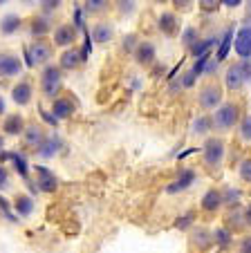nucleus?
Wrapping results in <instances>:
<instances>
[{
    "mask_svg": "<svg viewBox=\"0 0 251 253\" xmlns=\"http://www.w3.org/2000/svg\"><path fill=\"white\" fill-rule=\"evenodd\" d=\"M5 112H7V103H5V99L0 96V117H5Z\"/></svg>",
    "mask_w": 251,
    "mask_h": 253,
    "instance_id": "51",
    "label": "nucleus"
},
{
    "mask_svg": "<svg viewBox=\"0 0 251 253\" xmlns=\"http://www.w3.org/2000/svg\"><path fill=\"white\" fill-rule=\"evenodd\" d=\"M220 2H222L224 7H231V9H236V7H240L245 0H220Z\"/></svg>",
    "mask_w": 251,
    "mask_h": 253,
    "instance_id": "49",
    "label": "nucleus"
},
{
    "mask_svg": "<svg viewBox=\"0 0 251 253\" xmlns=\"http://www.w3.org/2000/svg\"><path fill=\"white\" fill-rule=\"evenodd\" d=\"M5 2H7V0H0V5H5Z\"/></svg>",
    "mask_w": 251,
    "mask_h": 253,
    "instance_id": "55",
    "label": "nucleus"
},
{
    "mask_svg": "<svg viewBox=\"0 0 251 253\" xmlns=\"http://www.w3.org/2000/svg\"><path fill=\"white\" fill-rule=\"evenodd\" d=\"M222 96H224L222 87H220L218 83H206V85H202V90H200V94H198V103L202 110L213 112L215 108H220V105L224 103Z\"/></svg>",
    "mask_w": 251,
    "mask_h": 253,
    "instance_id": "5",
    "label": "nucleus"
},
{
    "mask_svg": "<svg viewBox=\"0 0 251 253\" xmlns=\"http://www.w3.org/2000/svg\"><path fill=\"white\" fill-rule=\"evenodd\" d=\"M238 177L245 184H251V157L240 159V164H238Z\"/></svg>",
    "mask_w": 251,
    "mask_h": 253,
    "instance_id": "36",
    "label": "nucleus"
},
{
    "mask_svg": "<svg viewBox=\"0 0 251 253\" xmlns=\"http://www.w3.org/2000/svg\"><path fill=\"white\" fill-rule=\"evenodd\" d=\"M25 2H34V0H25Z\"/></svg>",
    "mask_w": 251,
    "mask_h": 253,
    "instance_id": "56",
    "label": "nucleus"
},
{
    "mask_svg": "<svg viewBox=\"0 0 251 253\" xmlns=\"http://www.w3.org/2000/svg\"><path fill=\"white\" fill-rule=\"evenodd\" d=\"M135 41H137V36H135V34H128V36L123 39V49H126V52H135L139 45V43H135Z\"/></svg>",
    "mask_w": 251,
    "mask_h": 253,
    "instance_id": "46",
    "label": "nucleus"
},
{
    "mask_svg": "<svg viewBox=\"0 0 251 253\" xmlns=\"http://www.w3.org/2000/svg\"><path fill=\"white\" fill-rule=\"evenodd\" d=\"M11 186V172L5 164H0V191H7Z\"/></svg>",
    "mask_w": 251,
    "mask_h": 253,
    "instance_id": "40",
    "label": "nucleus"
},
{
    "mask_svg": "<svg viewBox=\"0 0 251 253\" xmlns=\"http://www.w3.org/2000/svg\"><path fill=\"white\" fill-rule=\"evenodd\" d=\"M171 2H173V7H175V9H180V11L191 9V5H193V0H171Z\"/></svg>",
    "mask_w": 251,
    "mask_h": 253,
    "instance_id": "48",
    "label": "nucleus"
},
{
    "mask_svg": "<svg viewBox=\"0 0 251 253\" xmlns=\"http://www.w3.org/2000/svg\"><path fill=\"white\" fill-rule=\"evenodd\" d=\"M20 139H23V148L38 150L43 146L45 139H48V134H45V130L41 124H27L23 130V134H20Z\"/></svg>",
    "mask_w": 251,
    "mask_h": 253,
    "instance_id": "7",
    "label": "nucleus"
},
{
    "mask_svg": "<svg viewBox=\"0 0 251 253\" xmlns=\"http://www.w3.org/2000/svg\"><path fill=\"white\" fill-rule=\"evenodd\" d=\"M157 27H159L161 34L166 36H175L180 32V18H177L173 11H161L159 20H157Z\"/></svg>",
    "mask_w": 251,
    "mask_h": 253,
    "instance_id": "19",
    "label": "nucleus"
},
{
    "mask_svg": "<svg viewBox=\"0 0 251 253\" xmlns=\"http://www.w3.org/2000/svg\"><path fill=\"white\" fill-rule=\"evenodd\" d=\"M218 43V39H204V41H198V43L191 47V54H193L195 58H200V56H206L208 54V49L213 47V45Z\"/></svg>",
    "mask_w": 251,
    "mask_h": 253,
    "instance_id": "32",
    "label": "nucleus"
},
{
    "mask_svg": "<svg viewBox=\"0 0 251 253\" xmlns=\"http://www.w3.org/2000/svg\"><path fill=\"white\" fill-rule=\"evenodd\" d=\"M117 9L121 16H130L135 11V0H117Z\"/></svg>",
    "mask_w": 251,
    "mask_h": 253,
    "instance_id": "41",
    "label": "nucleus"
},
{
    "mask_svg": "<svg viewBox=\"0 0 251 253\" xmlns=\"http://www.w3.org/2000/svg\"><path fill=\"white\" fill-rule=\"evenodd\" d=\"M54 54V45L50 41L38 39L34 41L29 47H25V58H27V67H36V65H48L50 58Z\"/></svg>",
    "mask_w": 251,
    "mask_h": 253,
    "instance_id": "4",
    "label": "nucleus"
},
{
    "mask_svg": "<svg viewBox=\"0 0 251 253\" xmlns=\"http://www.w3.org/2000/svg\"><path fill=\"white\" fill-rule=\"evenodd\" d=\"M233 49L242 61H249L251 58V25L238 29V34L233 36Z\"/></svg>",
    "mask_w": 251,
    "mask_h": 253,
    "instance_id": "9",
    "label": "nucleus"
},
{
    "mask_svg": "<svg viewBox=\"0 0 251 253\" xmlns=\"http://www.w3.org/2000/svg\"><path fill=\"white\" fill-rule=\"evenodd\" d=\"M7 162H11V166H14V170L18 172V177L27 182V179H29V164H27V157H25V153L9 150V159H7Z\"/></svg>",
    "mask_w": 251,
    "mask_h": 253,
    "instance_id": "20",
    "label": "nucleus"
},
{
    "mask_svg": "<svg viewBox=\"0 0 251 253\" xmlns=\"http://www.w3.org/2000/svg\"><path fill=\"white\" fill-rule=\"evenodd\" d=\"M11 209H14V213L18 217H29L34 213V209H36V202H34V197L29 193H18L11 200Z\"/></svg>",
    "mask_w": 251,
    "mask_h": 253,
    "instance_id": "16",
    "label": "nucleus"
},
{
    "mask_svg": "<svg viewBox=\"0 0 251 253\" xmlns=\"http://www.w3.org/2000/svg\"><path fill=\"white\" fill-rule=\"evenodd\" d=\"M34 168V184H36L38 193H56L58 191V177L54 175L52 168L48 166H41V164H36Z\"/></svg>",
    "mask_w": 251,
    "mask_h": 253,
    "instance_id": "6",
    "label": "nucleus"
},
{
    "mask_svg": "<svg viewBox=\"0 0 251 253\" xmlns=\"http://www.w3.org/2000/svg\"><path fill=\"white\" fill-rule=\"evenodd\" d=\"M249 16H251V0H249Z\"/></svg>",
    "mask_w": 251,
    "mask_h": 253,
    "instance_id": "54",
    "label": "nucleus"
},
{
    "mask_svg": "<svg viewBox=\"0 0 251 253\" xmlns=\"http://www.w3.org/2000/svg\"><path fill=\"white\" fill-rule=\"evenodd\" d=\"M238 132H240V139L245 143H251V115H245L238 124Z\"/></svg>",
    "mask_w": 251,
    "mask_h": 253,
    "instance_id": "34",
    "label": "nucleus"
},
{
    "mask_svg": "<svg viewBox=\"0 0 251 253\" xmlns=\"http://www.w3.org/2000/svg\"><path fill=\"white\" fill-rule=\"evenodd\" d=\"M2 150H5V134L0 132V153H2Z\"/></svg>",
    "mask_w": 251,
    "mask_h": 253,
    "instance_id": "52",
    "label": "nucleus"
},
{
    "mask_svg": "<svg viewBox=\"0 0 251 253\" xmlns=\"http://www.w3.org/2000/svg\"><path fill=\"white\" fill-rule=\"evenodd\" d=\"M135 61L139 63V65H144V67H151L152 63H155V58H157V49H155V45L151 43V41H139V45H137V49H135Z\"/></svg>",
    "mask_w": 251,
    "mask_h": 253,
    "instance_id": "17",
    "label": "nucleus"
},
{
    "mask_svg": "<svg viewBox=\"0 0 251 253\" xmlns=\"http://www.w3.org/2000/svg\"><path fill=\"white\" fill-rule=\"evenodd\" d=\"M242 213H245V224L251 226V202L245 206V209H242Z\"/></svg>",
    "mask_w": 251,
    "mask_h": 253,
    "instance_id": "50",
    "label": "nucleus"
},
{
    "mask_svg": "<svg viewBox=\"0 0 251 253\" xmlns=\"http://www.w3.org/2000/svg\"><path fill=\"white\" fill-rule=\"evenodd\" d=\"M222 206H224V200H222V191L220 188H208L202 195V200H200V209L204 213H218Z\"/></svg>",
    "mask_w": 251,
    "mask_h": 253,
    "instance_id": "13",
    "label": "nucleus"
},
{
    "mask_svg": "<svg viewBox=\"0 0 251 253\" xmlns=\"http://www.w3.org/2000/svg\"><path fill=\"white\" fill-rule=\"evenodd\" d=\"M195 179H198V172H195L193 168H182V170L177 172L175 179L166 186V193H168V195H177V193L189 191V188L195 184Z\"/></svg>",
    "mask_w": 251,
    "mask_h": 253,
    "instance_id": "8",
    "label": "nucleus"
},
{
    "mask_svg": "<svg viewBox=\"0 0 251 253\" xmlns=\"http://www.w3.org/2000/svg\"><path fill=\"white\" fill-rule=\"evenodd\" d=\"M227 157V143L220 137H206L202 146V162L208 170H218Z\"/></svg>",
    "mask_w": 251,
    "mask_h": 253,
    "instance_id": "2",
    "label": "nucleus"
},
{
    "mask_svg": "<svg viewBox=\"0 0 251 253\" xmlns=\"http://www.w3.org/2000/svg\"><path fill=\"white\" fill-rule=\"evenodd\" d=\"M193 134H200V137H206L211 130H213V124H211V117H206V115H202V117H198V119L193 121Z\"/></svg>",
    "mask_w": 251,
    "mask_h": 253,
    "instance_id": "30",
    "label": "nucleus"
},
{
    "mask_svg": "<svg viewBox=\"0 0 251 253\" xmlns=\"http://www.w3.org/2000/svg\"><path fill=\"white\" fill-rule=\"evenodd\" d=\"M182 43H184L186 47H193V45L198 43V29H195V27H186L184 34H182Z\"/></svg>",
    "mask_w": 251,
    "mask_h": 253,
    "instance_id": "39",
    "label": "nucleus"
},
{
    "mask_svg": "<svg viewBox=\"0 0 251 253\" xmlns=\"http://www.w3.org/2000/svg\"><path fill=\"white\" fill-rule=\"evenodd\" d=\"M61 87H63V74H61V67L58 65H45L43 74H41V94L45 99H56L61 94Z\"/></svg>",
    "mask_w": 251,
    "mask_h": 253,
    "instance_id": "3",
    "label": "nucleus"
},
{
    "mask_svg": "<svg viewBox=\"0 0 251 253\" xmlns=\"http://www.w3.org/2000/svg\"><path fill=\"white\" fill-rule=\"evenodd\" d=\"M224 85H227L229 90H240V87L245 85V77H242L240 63H233V65L227 70V77H224Z\"/></svg>",
    "mask_w": 251,
    "mask_h": 253,
    "instance_id": "22",
    "label": "nucleus"
},
{
    "mask_svg": "<svg viewBox=\"0 0 251 253\" xmlns=\"http://www.w3.org/2000/svg\"><path fill=\"white\" fill-rule=\"evenodd\" d=\"M38 115H41V119H43L48 126H52V128H56V126H58V119L52 115V110H45L43 105L38 108Z\"/></svg>",
    "mask_w": 251,
    "mask_h": 253,
    "instance_id": "42",
    "label": "nucleus"
},
{
    "mask_svg": "<svg viewBox=\"0 0 251 253\" xmlns=\"http://www.w3.org/2000/svg\"><path fill=\"white\" fill-rule=\"evenodd\" d=\"M227 226L229 231H242V229H247V224H245V213H242V209L240 206H236V209H231L229 211V215H227Z\"/></svg>",
    "mask_w": 251,
    "mask_h": 253,
    "instance_id": "25",
    "label": "nucleus"
},
{
    "mask_svg": "<svg viewBox=\"0 0 251 253\" xmlns=\"http://www.w3.org/2000/svg\"><path fill=\"white\" fill-rule=\"evenodd\" d=\"M213 233V244L220 249V251H227L233 244V231H229L227 226H218V229L211 231Z\"/></svg>",
    "mask_w": 251,
    "mask_h": 253,
    "instance_id": "23",
    "label": "nucleus"
},
{
    "mask_svg": "<svg viewBox=\"0 0 251 253\" xmlns=\"http://www.w3.org/2000/svg\"><path fill=\"white\" fill-rule=\"evenodd\" d=\"M61 5H63V0H41V9H43L45 14H52V11H56Z\"/></svg>",
    "mask_w": 251,
    "mask_h": 253,
    "instance_id": "43",
    "label": "nucleus"
},
{
    "mask_svg": "<svg viewBox=\"0 0 251 253\" xmlns=\"http://www.w3.org/2000/svg\"><path fill=\"white\" fill-rule=\"evenodd\" d=\"M0 213L5 215L9 222H18V215H16L14 209H11V202L7 200V197H2V195H0Z\"/></svg>",
    "mask_w": 251,
    "mask_h": 253,
    "instance_id": "37",
    "label": "nucleus"
},
{
    "mask_svg": "<svg viewBox=\"0 0 251 253\" xmlns=\"http://www.w3.org/2000/svg\"><path fill=\"white\" fill-rule=\"evenodd\" d=\"M242 115H240V105L236 101H224L220 108H215L213 115H211V124L213 130L218 132H231L233 128H238Z\"/></svg>",
    "mask_w": 251,
    "mask_h": 253,
    "instance_id": "1",
    "label": "nucleus"
},
{
    "mask_svg": "<svg viewBox=\"0 0 251 253\" xmlns=\"http://www.w3.org/2000/svg\"><path fill=\"white\" fill-rule=\"evenodd\" d=\"M180 81H182V87H193L195 81H198V77L193 74V70H189V72H184V74H182Z\"/></svg>",
    "mask_w": 251,
    "mask_h": 253,
    "instance_id": "44",
    "label": "nucleus"
},
{
    "mask_svg": "<svg viewBox=\"0 0 251 253\" xmlns=\"http://www.w3.org/2000/svg\"><path fill=\"white\" fill-rule=\"evenodd\" d=\"M231 47H233V27H229L227 32H224V36L220 39V47H218V52H215V61H224V58L229 56V52H231Z\"/></svg>",
    "mask_w": 251,
    "mask_h": 253,
    "instance_id": "26",
    "label": "nucleus"
},
{
    "mask_svg": "<svg viewBox=\"0 0 251 253\" xmlns=\"http://www.w3.org/2000/svg\"><path fill=\"white\" fill-rule=\"evenodd\" d=\"M152 2H166V0H152Z\"/></svg>",
    "mask_w": 251,
    "mask_h": 253,
    "instance_id": "53",
    "label": "nucleus"
},
{
    "mask_svg": "<svg viewBox=\"0 0 251 253\" xmlns=\"http://www.w3.org/2000/svg\"><path fill=\"white\" fill-rule=\"evenodd\" d=\"M238 253H251V235H242L238 242Z\"/></svg>",
    "mask_w": 251,
    "mask_h": 253,
    "instance_id": "45",
    "label": "nucleus"
},
{
    "mask_svg": "<svg viewBox=\"0 0 251 253\" xmlns=\"http://www.w3.org/2000/svg\"><path fill=\"white\" fill-rule=\"evenodd\" d=\"M191 247L195 251H206V249L213 247V233L204 226H193L191 229Z\"/></svg>",
    "mask_w": 251,
    "mask_h": 253,
    "instance_id": "14",
    "label": "nucleus"
},
{
    "mask_svg": "<svg viewBox=\"0 0 251 253\" xmlns=\"http://www.w3.org/2000/svg\"><path fill=\"white\" fill-rule=\"evenodd\" d=\"M240 70H242V77H245V83L251 81V58L249 61H240Z\"/></svg>",
    "mask_w": 251,
    "mask_h": 253,
    "instance_id": "47",
    "label": "nucleus"
},
{
    "mask_svg": "<svg viewBox=\"0 0 251 253\" xmlns=\"http://www.w3.org/2000/svg\"><path fill=\"white\" fill-rule=\"evenodd\" d=\"M20 23H23V18H20L18 14H7L5 18L0 20V32L9 36V34L18 32V29H20Z\"/></svg>",
    "mask_w": 251,
    "mask_h": 253,
    "instance_id": "27",
    "label": "nucleus"
},
{
    "mask_svg": "<svg viewBox=\"0 0 251 253\" xmlns=\"http://www.w3.org/2000/svg\"><path fill=\"white\" fill-rule=\"evenodd\" d=\"M81 63H83V58H81V49H65V52L61 54V61H58V67L61 70H74V67H79Z\"/></svg>",
    "mask_w": 251,
    "mask_h": 253,
    "instance_id": "24",
    "label": "nucleus"
},
{
    "mask_svg": "<svg viewBox=\"0 0 251 253\" xmlns=\"http://www.w3.org/2000/svg\"><path fill=\"white\" fill-rule=\"evenodd\" d=\"M198 5H200V9H202L204 14H215L222 2H220V0H198Z\"/></svg>",
    "mask_w": 251,
    "mask_h": 253,
    "instance_id": "38",
    "label": "nucleus"
},
{
    "mask_svg": "<svg viewBox=\"0 0 251 253\" xmlns=\"http://www.w3.org/2000/svg\"><path fill=\"white\" fill-rule=\"evenodd\" d=\"M50 110H52V115L56 117L58 121H65L76 112V103L70 96H56V99L52 101V108H50Z\"/></svg>",
    "mask_w": 251,
    "mask_h": 253,
    "instance_id": "12",
    "label": "nucleus"
},
{
    "mask_svg": "<svg viewBox=\"0 0 251 253\" xmlns=\"http://www.w3.org/2000/svg\"><path fill=\"white\" fill-rule=\"evenodd\" d=\"M20 72H23V61L16 54H9V52L0 54V79L18 77Z\"/></svg>",
    "mask_w": 251,
    "mask_h": 253,
    "instance_id": "10",
    "label": "nucleus"
},
{
    "mask_svg": "<svg viewBox=\"0 0 251 253\" xmlns=\"http://www.w3.org/2000/svg\"><path fill=\"white\" fill-rule=\"evenodd\" d=\"M222 200L227 206H231V209H236V206H240V200H242V191L240 188H233V186H227L222 191Z\"/></svg>",
    "mask_w": 251,
    "mask_h": 253,
    "instance_id": "31",
    "label": "nucleus"
},
{
    "mask_svg": "<svg viewBox=\"0 0 251 253\" xmlns=\"http://www.w3.org/2000/svg\"><path fill=\"white\" fill-rule=\"evenodd\" d=\"M193 224H195V213L193 211H186L184 215H180V217L175 220V229H180V231L193 229Z\"/></svg>",
    "mask_w": 251,
    "mask_h": 253,
    "instance_id": "35",
    "label": "nucleus"
},
{
    "mask_svg": "<svg viewBox=\"0 0 251 253\" xmlns=\"http://www.w3.org/2000/svg\"><path fill=\"white\" fill-rule=\"evenodd\" d=\"M50 29H52V20H50L48 16H36V18L32 20V34L38 36V39H43Z\"/></svg>",
    "mask_w": 251,
    "mask_h": 253,
    "instance_id": "28",
    "label": "nucleus"
},
{
    "mask_svg": "<svg viewBox=\"0 0 251 253\" xmlns=\"http://www.w3.org/2000/svg\"><path fill=\"white\" fill-rule=\"evenodd\" d=\"M76 34H79V29H76L74 25H58V27L54 29V45H58V47H70V45H74Z\"/></svg>",
    "mask_w": 251,
    "mask_h": 253,
    "instance_id": "18",
    "label": "nucleus"
},
{
    "mask_svg": "<svg viewBox=\"0 0 251 253\" xmlns=\"http://www.w3.org/2000/svg\"><path fill=\"white\" fill-rule=\"evenodd\" d=\"M110 2L112 0H86V5H83V9L88 11V14H103V11H108Z\"/></svg>",
    "mask_w": 251,
    "mask_h": 253,
    "instance_id": "33",
    "label": "nucleus"
},
{
    "mask_svg": "<svg viewBox=\"0 0 251 253\" xmlns=\"http://www.w3.org/2000/svg\"><path fill=\"white\" fill-rule=\"evenodd\" d=\"M25 126H27V121H25V117L20 115V112L5 115V119H2V134H5V137H20Z\"/></svg>",
    "mask_w": 251,
    "mask_h": 253,
    "instance_id": "11",
    "label": "nucleus"
},
{
    "mask_svg": "<svg viewBox=\"0 0 251 253\" xmlns=\"http://www.w3.org/2000/svg\"><path fill=\"white\" fill-rule=\"evenodd\" d=\"M11 99H14V103L18 105V108H25V105L32 103L34 99V87L29 81H18L14 87H11Z\"/></svg>",
    "mask_w": 251,
    "mask_h": 253,
    "instance_id": "15",
    "label": "nucleus"
},
{
    "mask_svg": "<svg viewBox=\"0 0 251 253\" xmlns=\"http://www.w3.org/2000/svg\"><path fill=\"white\" fill-rule=\"evenodd\" d=\"M110 39H112V25L110 23H97L95 32H92V41H97V43H108Z\"/></svg>",
    "mask_w": 251,
    "mask_h": 253,
    "instance_id": "29",
    "label": "nucleus"
},
{
    "mask_svg": "<svg viewBox=\"0 0 251 253\" xmlns=\"http://www.w3.org/2000/svg\"><path fill=\"white\" fill-rule=\"evenodd\" d=\"M61 148H63V141H61V137H56V134H52V137H48L43 141V146L36 150L38 153V157H43V159H50V157H54V155H58L61 153Z\"/></svg>",
    "mask_w": 251,
    "mask_h": 253,
    "instance_id": "21",
    "label": "nucleus"
}]
</instances>
